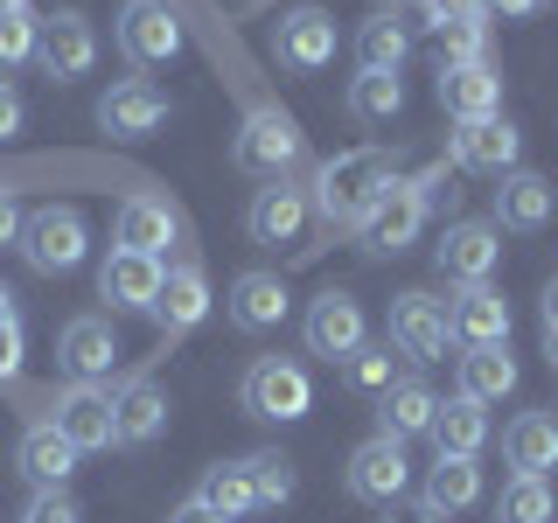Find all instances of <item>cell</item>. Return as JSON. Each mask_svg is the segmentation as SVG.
<instances>
[{"instance_id":"cell-1","label":"cell","mask_w":558,"mask_h":523,"mask_svg":"<svg viewBox=\"0 0 558 523\" xmlns=\"http://www.w3.org/2000/svg\"><path fill=\"white\" fill-rule=\"evenodd\" d=\"M391 182H398V168H391L384 147H349V154H336V161L314 174V209H322L328 223H349V231H356Z\"/></svg>"},{"instance_id":"cell-2","label":"cell","mask_w":558,"mask_h":523,"mask_svg":"<svg viewBox=\"0 0 558 523\" xmlns=\"http://www.w3.org/2000/svg\"><path fill=\"white\" fill-rule=\"evenodd\" d=\"M301 154H307V139H301V126H293L279 105H258V112L238 126V139H231L238 174H258V182H287V174L301 168Z\"/></svg>"},{"instance_id":"cell-3","label":"cell","mask_w":558,"mask_h":523,"mask_svg":"<svg viewBox=\"0 0 558 523\" xmlns=\"http://www.w3.org/2000/svg\"><path fill=\"white\" fill-rule=\"evenodd\" d=\"M84 252H92V231H84V217H77L70 203H49V209H35V217L22 223V258H28L43 279L77 272Z\"/></svg>"},{"instance_id":"cell-4","label":"cell","mask_w":558,"mask_h":523,"mask_svg":"<svg viewBox=\"0 0 558 523\" xmlns=\"http://www.w3.org/2000/svg\"><path fill=\"white\" fill-rule=\"evenodd\" d=\"M238 398H244L252 418H279V426H293V418H307V405H314V384H307V370L293 356H258L252 370H244Z\"/></svg>"},{"instance_id":"cell-5","label":"cell","mask_w":558,"mask_h":523,"mask_svg":"<svg viewBox=\"0 0 558 523\" xmlns=\"http://www.w3.org/2000/svg\"><path fill=\"white\" fill-rule=\"evenodd\" d=\"M426 209H433V203L418 196V188L405 182V174H398V182H391V188H384V196L371 203V217L356 223V244H363L371 258H398V252H405V244L418 238Z\"/></svg>"},{"instance_id":"cell-6","label":"cell","mask_w":558,"mask_h":523,"mask_svg":"<svg viewBox=\"0 0 558 523\" xmlns=\"http://www.w3.org/2000/svg\"><path fill=\"white\" fill-rule=\"evenodd\" d=\"M161 279H168V266L154 252H126V244H112L105 266H98V301H112V314H154Z\"/></svg>"},{"instance_id":"cell-7","label":"cell","mask_w":558,"mask_h":523,"mask_svg":"<svg viewBox=\"0 0 558 523\" xmlns=\"http://www.w3.org/2000/svg\"><path fill=\"white\" fill-rule=\"evenodd\" d=\"M301 336H307V356H328V363H349L363 342V301L356 293H314L307 301V321H301Z\"/></svg>"},{"instance_id":"cell-8","label":"cell","mask_w":558,"mask_h":523,"mask_svg":"<svg viewBox=\"0 0 558 523\" xmlns=\"http://www.w3.org/2000/svg\"><path fill=\"white\" fill-rule=\"evenodd\" d=\"M384 342H391L398 356H412V363H440L447 342H453L447 301H433V293H398L391 301V336Z\"/></svg>"},{"instance_id":"cell-9","label":"cell","mask_w":558,"mask_h":523,"mask_svg":"<svg viewBox=\"0 0 558 523\" xmlns=\"http://www.w3.org/2000/svg\"><path fill=\"white\" fill-rule=\"evenodd\" d=\"M272 57L279 70H293V77H314V70L336 63V14L322 8H293L272 22Z\"/></svg>"},{"instance_id":"cell-10","label":"cell","mask_w":558,"mask_h":523,"mask_svg":"<svg viewBox=\"0 0 558 523\" xmlns=\"http://www.w3.org/2000/svg\"><path fill=\"white\" fill-rule=\"evenodd\" d=\"M119 49H126V63H140V70L182 57V22H174L168 0H126V8H119Z\"/></svg>"},{"instance_id":"cell-11","label":"cell","mask_w":558,"mask_h":523,"mask_svg":"<svg viewBox=\"0 0 558 523\" xmlns=\"http://www.w3.org/2000/svg\"><path fill=\"white\" fill-rule=\"evenodd\" d=\"M342 482H349V496H356V502H384V510H391V502L412 488L405 440H384V433H377V440H363L356 453H349V475Z\"/></svg>"},{"instance_id":"cell-12","label":"cell","mask_w":558,"mask_h":523,"mask_svg":"<svg viewBox=\"0 0 558 523\" xmlns=\"http://www.w3.org/2000/svg\"><path fill=\"white\" fill-rule=\"evenodd\" d=\"M98 126L112 133V139H147V133H161V126H168V92H161V84H147V77L112 84V92L98 98Z\"/></svg>"},{"instance_id":"cell-13","label":"cell","mask_w":558,"mask_h":523,"mask_svg":"<svg viewBox=\"0 0 558 523\" xmlns=\"http://www.w3.org/2000/svg\"><path fill=\"white\" fill-rule=\"evenodd\" d=\"M496 258H502V231H496V223H447V238L433 244V266H440V279H453V287L488 279Z\"/></svg>"},{"instance_id":"cell-14","label":"cell","mask_w":558,"mask_h":523,"mask_svg":"<svg viewBox=\"0 0 558 523\" xmlns=\"http://www.w3.org/2000/svg\"><path fill=\"white\" fill-rule=\"evenodd\" d=\"M307 217H314V196H307V188L266 182L252 196V209H244V231H252V244H301Z\"/></svg>"},{"instance_id":"cell-15","label":"cell","mask_w":558,"mask_h":523,"mask_svg":"<svg viewBox=\"0 0 558 523\" xmlns=\"http://www.w3.org/2000/svg\"><path fill=\"white\" fill-rule=\"evenodd\" d=\"M57 363L70 370V384H98V377H112V363H119V336H112V321H105V314H77V321H63V336H57Z\"/></svg>"},{"instance_id":"cell-16","label":"cell","mask_w":558,"mask_h":523,"mask_svg":"<svg viewBox=\"0 0 558 523\" xmlns=\"http://www.w3.org/2000/svg\"><path fill=\"white\" fill-rule=\"evenodd\" d=\"M523 161V133L510 119H468V126H453V168L468 174H510Z\"/></svg>"},{"instance_id":"cell-17","label":"cell","mask_w":558,"mask_h":523,"mask_svg":"<svg viewBox=\"0 0 558 523\" xmlns=\"http://www.w3.org/2000/svg\"><path fill=\"white\" fill-rule=\"evenodd\" d=\"M49 426H57L77 453L112 447V391H98V384H63V391H57V418H49Z\"/></svg>"},{"instance_id":"cell-18","label":"cell","mask_w":558,"mask_h":523,"mask_svg":"<svg viewBox=\"0 0 558 523\" xmlns=\"http://www.w3.org/2000/svg\"><path fill=\"white\" fill-rule=\"evenodd\" d=\"M433 418H440V398H433L426 377H391L377 391V433L384 440H418V433H433Z\"/></svg>"},{"instance_id":"cell-19","label":"cell","mask_w":558,"mask_h":523,"mask_svg":"<svg viewBox=\"0 0 558 523\" xmlns=\"http://www.w3.org/2000/svg\"><path fill=\"white\" fill-rule=\"evenodd\" d=\"M35 63H43L57 84L84 77V70L98 63V35H92V22H84V14H49V22H43V42H35Z\"/></svg>"},{"instance_id":"cell-20","label":"cell","mask_w":558,"mask_h":523,"mask_svg":"<svg viewBox=\"0 0 558 523\" xmlns=\"http://www.w3.org/2000/svg\"><path fill=\"white\" fill-rule=\"evenodd\" d=\"M496 231H545L551 223V209H558V196H551V182L545 174H531V168H510V174H496Z\"/></svg>"},{"instance_id":"cell-21","label":"cell","mask_w":558,"mask_h":523,"mask_svg":"<svg viewBox=\"0 0 558 523\" xmlns=\"http://www.w3.org/2000/svg\"><path fill=\"white\" fill-rule=\"evenodd\" d=\"M447 321H453V342L482 349V342H510V301H502L488 279H475V287H461L447 301Z\"/></svg>"},{"instance_id":"cell-22","label":"cell","mask_w":558,"mask_h":523,"mask_svg":"<svg viewBox=\"0 0 558 523\" xmlns=\"http://www.w3.org/2000/svg\"><path fill=\"white\" fill-rule=\"evenodd\" d=\"M440 105H447L453 126H468V119H502V77L488 63L440 70Z\"/></svg>"},{"instance_id":"cell-23","label":"cell","mask_w":558,"mask_h":523,"mask_svg":"<svg viewBox=\"0 0 558 523\" xmlns=\"http://www.w3.org/2000/svg\"><path fill=\"white\" fill-rule=\"evenodd\" d=\"M161 426H168L161 384L133 377L126 391H112V447H147V440H161Z\"/></svg>"},{"instance_id":"cell-24","label":"cell","mask_w":558,"mask_h":523,"mask_svg":"<svg viewBox=\"0 0 558 523\" xmlns=\"http://www.w3.org/2000/svg\"><path fill=\"white\" fill-rule=\"evenodd\" d=\"M231 321L244 336H266V328L287 321V279L279 272H238L231 279Z\"/></svg>"},{"instance_id":"cell-25","label":"cell","mask_w":558,"mask_h":523,"mask_svg":"<svg viewBox=\"0 0 558 523\" xmlns=\"http://www.w3.org/2000/svg\"><path fill=\"white\" fill-rule=\"evenodd\" d=\"M14 467H22L35 488H63L70 475H77V447H70L63 433L43 418V426H28V433H22V447H14Z\"/></svg>"},{"instance_id":"cell-26","label":"cell","mask_w":558,"mask_h":523,"mask_svg":"<svg viewBox=\"0 0 558 523\" xmlns=\"http://www.w3.org/2000/svg\"><path fill=\"white\" fill-rule=\"evenodd\" d=\"M502 453H510L517 475H551L558 467V418L551 412H517L510 433H502Z\"/></svg>"},{"instance_id":"cell-27","label":"cell","mask_w":558,"mask_h":523,"mask_svg":"<svg viewBox=\"0 0 558 523\" xmlns=\"http://www.w3.org/2000/svg\"><path fill=\"white\" fill-rule=\"evenodd\" d=\"M112 238L126 244V252H154V258H161L174 244V209L161 196H126L119 217H112Z\"/></svg>"},{"instance_id":"cell-28","label":"cell","mask_w":558,"mask_h":523,"mask_svg":"<svg viewBox=\"0 0 558 523\" xmlns=\"http://www.w3.org/2000/svg\"><path fill=\"white\" fill-rule=\"evenodd\" d=\"M203 314H209V279H203V266H168L161 301H154V321H161L168 336H182V328H196Z\"/></svg>"},{"instance_id":"cell-29","label":"cell","mask_w":558,"mask_h":523,"mask_svg":"<svg viewBox=\"0 0 558 523\" xmlns=\"http://www.w3.org/2000/svg\"><path fill=\"white\" fill-rule=\"evenodd\" d=\"M517 391V356L510 342H482L461 356V398H475V405H496V398Z\"/></svg>"},{"instance_id":"cell-30","label":"cell","mask_w":558,"mask_h":523,"mask_svg":"<svg viewBox=\"0 0 558 523\" xmlns=\"http://www.w3.org/2000/svg\"><path fill=\"white\" fill-rule=\"evenodd\" d=\"M433 447H440V461H475V453L488 447V412L475 405V398L440 405V418H433Z\"/></svg>"},{"instance_id":"cell-31","label":"cell","mask_w":558,"mask_h":523,"mask_svg":"<svg viewBox=\"0 0 558 523\" xmlns=\"http://www.w3.org/2000/svg\"><path fill=\"white\" fill-rule=\"evenodd\" d=\"M475 502H482V467H475V461H433L418 510H433V516H461V510H475Z\"/></svg>"},{"instance_id":"cell-32","label":"cell","mask_w":558,"mask_h":523,"mask_svg":"<svg viewBox=\"0 0 558 523\" xmlns=\"http://www.w3.org/2000/svg\"><path fill=\"white\" fill-rule=\"evenodd\" d=\"M398 112H405V84H398V70H363V77L349 84V119H363V126H391Z\"/></svg>"},{"instance_id":"cell-33","label":"cell","mask_w":558,"mask_h":523,"mask_svg":"<svg viewBox=\"0 0 558 523\" xmlns=\"http://www.w3.org/2000/svg\"><path fill=\"white\" fill-rule=\"evenodd\" d=\"M196 496H203L223 523H238L244 510H258V488H252V467H244V461H217V467L203 475Z\"/></svg>"},{"instance_id":"cell-34","label":"cell","mask_w":558,"mask_h":523,"mask_svg":"<svg viewBox=\"0 0 558 523\" xmlns=\"http://www.w3.org/2000/svg\"><path fill=\"white\" fill-rule=\"evenodd\" d=\"M496 523H558V496L545 475H510L496 496Z\"/></svg>"},{"instance_id":"cell-35","label":"cell","mask_w":558,"mask_h":523,"mask_svg":"<svg viewBox=\"0 0 558 523\" xmlns=\"http://www.w3.org/2000/svg\"><path fill=\"white\" fill-rule=\"evenodd\" d=\"M412 57V28L391 22V14H371V22L356 28V63L363 70H405Z\"/></svg>"},{"instance_id":"cell-36","label":"cell","mask_w":558,"mask_h":523,"mask_svg":"<svg viewBox=\"0 0 558 523\" xmlns=\"http://www.w3.org/2000/svg\"><path fill=\"white\" fill-rule=\"evenodd\" d=\"M488 63V22H447L440 28V70Z\"/></svg>"},{"instance_id":"cell-37","label":"cell","mask_w":558,"mask_h":523,"mask_svg":"<svg viewBox=\"0 0 558 523\" xmlns=\"http://www.w3.org/2000/svg\"><path fill=\"white\" fill-rule=\"evenodd\" d=\"M35 42H43V22L22 8V14H0V77L8 70H22L28 57H35Z\"/></svg>"},{"instance_id":"cell-38","label":"cell","mask_w":558,"mask_h":523,"mask_svg":"<svg viewBox=\"0 0 558 523\" xmlns=\"http://www.w3.org/2000/svg\"><path fill=\"white\" fill-rule=\"evenodd\" d=\"M244 467H252V488H258L266 510H272V502H293V461H287V453H252Z\"/></svg>"},{"instance_id":"cell-39","label":"cell","mask_w":558,"mask_h":523,"mask_svg":"<svg viewBox=\"0 0 558 523\" xmlns=\"http://www.w3.org/2000/svg\"><path fill=\"white\" fill-rule=\"evenodd\" d=\"M349 377H356L363 391H384V384H391V342H363L356 356H349Z\"/></svg>"},{"instance_id":"cell-40","label":"cell","mask_w":558,"mask_h":523,"mask_svg":"<svg viewBox=\"0 0 558 523\" xmlns=\"http://www.w3.org/2000/svg\"><path fill=\"white\" fill-rule=\"evenodd\" d=\"M22 523H84V516H77V502H70L63 488H35V502L22 510Z\"/></svg>"},{"instance_id":"cell-41","label":"cell","mask_w":558,"mask_h":523,"mask_svg":"<svg viewBox=\"0 0 558 523\" xmlns=\"http://www.w3.org/2000/svg\"><path fill=\"white\" fill-rule=\"evenodd\" d=\"M418 14H426V28H447V22H488L482 0H418Z\"/></svg>"},{"instance_id":"cell-42","label":"cell","mask_w":558,"mask_h":523,"mask_svg":"<svg viewBox=\"0 0 558 523\" xmlns=\"http://www.w3.org/2000/svg\"><path fill=\"white\" fill-rule=\"evenodd\" d=\"M22 377V321H0V384Z\"/></svg>"},{"instance_id":"cell-43","label":"cell","mask_w":558,"mask_h":523,"mask_svg":"<svg viewBox=\"0 0 558 523\" xmlns=\"http://www.w3.org/2000/svg\"><path fill=\"white\" fill-rule=\"evenodd\" d=\"M22 223H28V217H22V203L0 188V252H8V244H22Z\"/></svg>"},{"instance_id":"cell-44","label":"cell","mask_w":558,"mask_h":523,"mask_svg":"<svg viewBox=\"0 0 558 523\" xmlns=\"http://www.w3.org/2000/svg\"><path fill=\"white\" fill-rule=\"evenodd\" d=\"M14 133H22V92L0 77V139H14Z\"/></svg>"},{"instance_id":"cell-45","label":"cell","mask_w":558,"mask_h":523,"mask_svg":"<svg viewBox=\"0 0 558 523\" xmlns=\"http://www.w3.org/2000/svg\"><path fill=\"white\" fill-rule=\"evenodd\" d=\"M482 8H488V14H502V22H531L545 0H482Z\"/></svg>"},{"instance_id":"cell-46","label":"cell","mask_w":558,"mask_h":523,"mask_svg":"<svg viewBox=\"0 0 558 523\" xmlns=\"http://www.w3.org/2000/svg\"><path fill=\"white\" fill-rule=\"evenodd\" d=\"M168 523H223V516H217V510H209V502H203V496H189V502H182V510H174Z\"/></svg>"},{"instance_id":"cell-47","label":"cell","mask_w":558,"mask_h":523,"mask_svg":"<svg viewBox=\"0 0 558 523\" xmlns=\"http://www.w3.org/2000/svg\"><path fill=\"white\" fill-rule=\"evenodd\" d=\"M545 328H558V279L545 287Z\"/></svg>"},{"instance_id":"cell-48","label":"cell","mask_w":558,"mask_h":523,"mask_svg":"<svg viewBox=\"0 0 558 523\" xmlns=\"http://www.w3.org/2000/svg\"><path fill=\"white\" fill-rule=\"evenodd\" d=\"M391 523H440L433 510H391Z\"/></svg>"},{"instance_id":"cell-49","label":"cell","mask_w":558,"mask_h":523,"mask_svg":"<svg viewBox=\"0 0 558 523\" xmlns=\"http://www.w3.org/2000/svg\"><path fill=\"white\" fill-rule=\"evenodd\" d=\"M545 356H551V370H558V328H545Z\"/></svg>"},{"instance_id":"cell-50","label":"cell","mask_w":558,"mask_h":523,"mask_svg":"<svg viewBox=\"0 0 558 523\" xmlns=\"http://www.w3.org/2000/svg\"><path fill=\"white\" fill-rule=\"evenodd\" d=\"M0 321H14V293L8 287H0Z\"/></svg>"},{"instance_id":"cell-51","label":"cell","mask_w":558,"mask_h":523,"mask_svg":"<svg viewBox=\"0 0 558 523\" xmlns=\"http://www.w3.org/2000/svg\"><path fill=\"white\" fill-rule=\"evenodd\" d=\"M28 8V0H0V14H22Z\"/></svg>"},{"instance_id":"cell-52","label":"cell","mask_w":558,"mask_h":523,"mask_svg":"<svg viewBox=\"0 0 558 523\" xmlns=\"http://www.w3.org/2000/svg\"><path fill=\"white\" fill-rule=\"evenodd\" d=\"M391 8H418V0H391Z\"/></svg>"}]
</instances>
